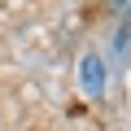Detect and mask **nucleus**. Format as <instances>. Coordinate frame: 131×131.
Returning <instances> with one entry per match:
<instances>
[{"instance_id":"1","label":"nucleus","mask_w":131,"mask_h":131,"mask_svg":"<svg viewBox=\"0 0 131 131\" xmlns=\"http://www.w3.org/2000/svg\"><path fill=\"white\" fill-rule=\"evenodd\" d=\"M79 88H83L92 101H101L105 88H109V66H105V57H101L96 48L79 57Z\"/></svg>"}]
</instances>
